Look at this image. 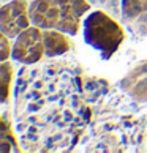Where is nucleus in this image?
Listing matches in <instances>:
<instances>
[{"instance_id":"nucleus-1","label":"nucleus","mask_w":147,"mask_h":153,"mask_svg":"<svg viewBox=\"0 0 147 153\" xmlns=\"http://www.w3.org/2000/svg\"><path fill=\"white\" fill-rule=\"evenodd\" d=\"M89 10L87 0H33L30 3V21L32 25L43 30L76 35Z\"/></svg>"},{"instance_id":"nucleus-2","label":"nucleus","mask_w":147,"mask_h":153,"mask_svg":"<svg viewBox=\"0 0 147 153\" xmlns=\"http://www.w3.org/2000/svg\"><path fill=\"white\" fill-rule=\"evenodd\" d=\"M84 39L90 48L97 49L104 60L117 52L125 38L123 29L104 11H92L82 22Z\"/></svg>"},{"instance_id":"nucleus-3","label":"nucleus","mask_w":147,"mask_h":153,"mask_svg":"<svg viewBox=\"0 0 147 153\" xmlns=\"http://www.w3.org/2000/svg\"><path fill=\"white\" fill-rule=\"evenodd\" d=\"M44 54V38L43 29L37 25L27 27L14 38L11 57L22 65H33L43 59Z\"/></svg>"},{"instance_id":"nucleus-4","label":"nucleus","mask_w":147,"mask_h":153,"mask_svg":"<svg viewBox=\"0 0 147 153\" xmlns=\"http://www.w3.org/2000/svg\"><path fill=\"white\" fill-rule=\"evenodd\" d=\"M32 25L30 7L25 0H11L0 11V32L8 38H16Z\"/></svg>"},{"instance_id":"nucleus-5","label":"nucleus","mask_w":147,"mask_h":153,"mask_svg":"<svg viewBox=\"0 0 147 153\" xmlns=\"http://www.w3.org/2000/svg\"><path fill=\"white\" fill-rule=\"evenodd\" d=\"M66 33L59 30H43L44 38V54L46 57H57L70 49V41L66 39Z\"/></svg>"},{"instance_id":"nucleus-6","label":"nucleus","mask_w":147,"mask_h":153,"mask_svg":"<svg viewBox=\"0 0 147 153\" xmlns=\"http://www.w3.org/2000/svg\"><path fill=\"white\" fill-rule=\"evenodd\" d=\"M0 73H2V101L7 103L10 96V85L13 81V66H11V63H8V60L2 62Z\"/></svg>"},{"instance_id":"nucleus-7","label":"nucleus","mask_w":147,"mask_h":153,"mask_svg":"<svg viewBox=\"0 0 147 153\" xmlns=\"http://www.w3.org/2000/svg\"><path fill=\"white\" fill-rule=\"evenodd\" d=\"M8 39L10 38L2 33V36H0V44H2V55H0V60H2V62L8 60L11 57V49H13V44H10Z\"/></svg>"}]
</instances>
